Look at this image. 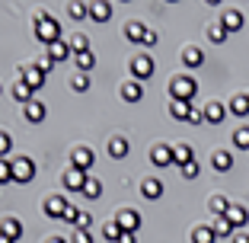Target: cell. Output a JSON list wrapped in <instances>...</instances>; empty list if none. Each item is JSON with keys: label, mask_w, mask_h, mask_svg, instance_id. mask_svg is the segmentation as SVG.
Wrapping results in <instances>:
<instances>
[{"label": "cell", "mask_w": 249, "mask_h": 243, "mask_svg": "<svg viewBox=\"0 0 249 243\" xmlns=\"http://www.w3.org/2000/svg\"><path fill=\"white\" fill-rule=\"evenodd\" d=\"M230 240H233V243H249V234H243V230H236V234L230 237Z\"/></svg>", "instance_id": "48"}, {"label": "cell", "mask_w": 249, "mask_h": 243, "mask_svg": "<svg viewBox=\"0 0 249 243\" xmlns=\"http://www.w3.org/2000/svg\"><path fill=\"white\" fill-rule=\"evenodd\" d=\"M71 48H73V55H80V52H89V38L83 36V32H77V36L71 38Z\"/></svg>", "instance_id": "37"}, {"label": "cell", "mask_w": 249, "mask_h": 243, "mask_svg": "<svg viewBox=\"0 0 249 243\" xmlns=\"http://www.w3.org/2000/svg\"><path fill=\"white\" fill-rule=\"evenodd\" d=\"M48 58L54 61V64H61V61H67V58H73V48H71V42H64V38H61V42H54V45H48Z\"/></svg>", "instance_id": "10"}, {"label": "cell", "mask_w": 249, "mask_h": 243, "mask_svg": "<svg viewBox=\"0 0 249 243\" xmlns=\"http://www.w3.org/2000/svg\"><path fill=\"white\" fill-rule=\"evenodd\" d=\"M22 115H26V122H32V125H38V122H45V115H48V109H45V103H38V99H32L29 106H22Z\"/></svg>", "instance_id": "13"}, {"label": "cell", "mask_w": 249, "mask_h": 243, "mask_svg": "<svg viewBox=\"0 0 249 243\" xmlns=\"http://www.w3.org/2000/svg\"><path fill=\"white\" fill-rule=\"evenodd\" d=\"M61 32H64V29H61V22L54 19L52 13H45V10H42V13H36V38H38V42H45V48L54 45V42H61V38H64Z\"/></svg>", "instance_id": "1"}, {"label": "cell", "mask_w": 249, "mask_h": 243, "mask_svg": "<svg viewBox=\"0 0 249 243\" xmlns=\"http://www.w3.org/2000/svg\"><path fill=\"white\" fill-rule=\"evenodd\" d=\"M106 150H109V157H112V160H122V157H128V141H124L122 134H115V138H109Z\"/></svg>", "instance_id": "21"}, {"label": "cell", "mask_w": 249, "mask_h": 243, "mask_svg": "<svg viewBox=\"0 0 249 243\" xmlns=\"http://www.w3.org/2000/svg\"><path fill=\"white\" fill-rule=\"evenodd\" d=\"M118 243H138V234H122V240Z\"/></svg>", "instance_id": "49"}, {"label": "cell", "mask_w": 249, "mask_h": 243, "mask_svg": "<svg viewBox=\"0 0 249 243\" xmlns=\"http://www.w3.org/2000/svg\"><path fill=\"white\" fill-rule=\"evenodd\" d=\"M150 74H154V58H150V55H134L131 58V80L144 83Z\"/></svg>", "instance_id": "4"}, {"label": "cell", "mask_w": 249, "mask_h": 243, "mask_svg": "<svg viewBox=\"0 0 249 243\" xmlns=\"http://www.w3.org/2000/svg\"><path fill=\"white\" fill-rule=\"evenodd\" d=\"M67 205H71V202L64 199V195H48V199H45V218H64V211H67Z\"/></svg>", "instance_id": "8"}, {"label": "cell", "mask_w": 249, "mask_h": 243, "mask_svg": "<svg viewBox=\"0 0 249 243\" xmlns=\"http://www.w3.org/2000/svg\"><path fill=\"white\" fill-rule=\"evenodd\" d=\"M71 90H73V93H87V90H89V74H73Z\"/></svg>", "instance_id": "36"}, {"label": "cell", "mask_w": 249, "mask_h": 243, "mask_svg": "<svg viewBox=\"0 0 249 243\" xmlns=\"http://www.w3.org/2000/svg\"><path fill=\"white\" fill-rule=\"evenodd\" d=\"M208 208H211L217 218H224V214L230 211V202L224 199V195H211V199H208Z\"/></svg>", "instance_id": "32"}, {"label": "cell", "mask_w": 249, "mask_h": 243, "mask_svg": "<svg viewBox=\"0 0 249 243\" xmlns=\"http://www.w3.org/2000/svg\"><path fill=\"white\" fill-rule=\"evenodd\" d=\"M214 234L217 237H233L236 230H233V224H230L227 218H217V221H214Z\"/></svg>", "instance_id": "35"}, {"label": "cell", "mask_w": 249, "mask_h": 243, "mask_svg": "<svg viewBox=\"0 0 249 243\" xmlns=\"http://www.w3.org/2000/svg\"><path fill=\"white\" fill-rule=\"evenodd\" d=\"M198 173H201V167H198V160H192V163H185V167H182V176H185V179H195Z\"/></svg>", "instance_id": "42"}, {"label": "cell", "mask_w": 249, "mask_h": 243, "mask_svg": "<svg viewBox=\"0 0 249 243\" xmlns=\"http://www.w3.org/2000/svg\"><path fill=\"white\" fill-rule=\"evenodd\" d=\"M32 93H36V90H32L26 80H16V83H13V96L19 99L22 106H29V103H32Z\"/></svg>", "instance_id": "27"}, {"label": "cell", "mask_w": 249, "mask_h": 243, "mask_svg": "<svg viewBox=\"0 0 249 243\" xmlns=\"http://www.w3.org/2000/svg\"><path fill=\"white\" fill-rule=\"evenodd\" d=\"M220 22H224V29H227V32H240L243 29V13H240V10H227V13L220 16Z\"/></svg>", "instance_id": "24"}, {"label": "cell", "mask_w": 249, "mask_h": 243, "mask_svg": "<svg viewBox=\"0 0 249 243\" xmlns=\"http://www.w3.org/2000/svg\"><path fill=\"white\" fill-rule=\"evenodd\" d=\"M73 64H77V74H89L96 67V55L93 52H80V55H73Z\"/></svg>", "instance_id": "23"}, {"label": "cell", "mask_w": 249, "mask_h": 243, "mask_svg": "<svg viewBox=\"0 0 249 243\" xmlns=\"http://www.w3.org/2000/svg\"><path fill=\"white\" fill-rule=\"evenodd\" d=\"M93 163H96V154L89 148H73V154H71V167L73 169L89 173V169H93Z\"/></svg>", "instance_id": "5"}, {"label": "cell", "mask_w": 249, "mask_h": 243, "mask_svg": "<svg viewBox=\"0 0 249 243\" xmlns=\"http://www.w3.org/2000/svg\"><path fill=\"white\" fill-rule=\"evenodd\" d=\"M150 163H154V167H169V163H176L173 148H169V144H157V148L150 150Z\"/></svg>", "instance_id": "12"}, {"label": "cell", "mask_w": 249, "mask_h": 243, "mask_svg": "<svg viewBox=\"0 0 249 243\" xmlns=\"http://www.w3.org/2000/svg\"><path fill=\"white\" fill-rule=\"evenodd\" d=\"M224 218H227V221L233 224V230H243V227L249 224V211H246L243 205H230V211L224 214Z\"/></svg>", "instance_id": "15"}, {"label": "cell", "mask_w": 249, "mask_h": 243, "mask_svg": "<svg viewBox=\"0 0 249 243\" xmlns=\"http://www.w3.org/2000/svg\"><path fill=\"white\" fill-rule=\"evenodd\" d=\"M192 243H217V234H214V227H208V224H198V227L192 230Z\"/></svg>", "instance_id": "25"}, {"label": "cell", "mask_w": 249, "mask_h": 243, "mask_svg": "<svg viewBox=\"0 0 249 243\" xmlns=\"http://www.w3.org/2000/svg\"><path fill=\"white\" fill-rule=\"evenodd\" d=\"M67 13H71V19H83V16H89V3H71Z\"/></svg>", "instance_id": "39"}, {"label": "cell", "mask_w": 249, "mask_h": 243, "mask_svg": "<svg viewBox=\"0 0 249 243\" xmlns=\"http://www.w3.org/2000/svg\"><path fill=\"white\" fill-rule=\"evenodd\" d=\"M0 243H16V240H10V237H3V234H0Z\"/></svg>", "instance_id": "51"}, {"label": "cell", "mask_w": 249, "mask_h": 243, "mask_svg": "<svg viewBox=\"0 0 249 243\" xmlns=\"http://www.w3.org/2000/svg\"><path fill=\"white\" fill-rule=\"evenodd\" d=\"M211 167L217 169V173H230V169H233V154H230V150H214Z\"/></svg>", "instance_id": "19"}, {"label": "cell", "mask_w": 249, "mask_h": 243, "mask_svg": "<svg viewBox=\"0 0 249 243\" xmlns=\"http://www.w3.org/2000/svg\"><path fill=\"white\" fill-rule=\"evenodd\" d=\"M173 157H176V167L182 169L185 163H192V160H195V150H192L189 144H179V148H173Z\"/></svg>", "instance_id": "29"}, {"label": "cell", "mask_w": 249, "mask_h": 243, "mask_svg": "<svg viewBox=\"0 0 249 243\" xmlns=\"http://www.w3.org/2000/svg\"><path fill=\"white\" fill-rule=\"evenodd\" d=\"M192 109H195L192 103H169V115L176 118V122H189Z\"/></svg>", "instance_id": "28"}, {"label": "cell", "mask_w": 249, "mask_h": 243, "mask_svg": "<svg viewBox=\"0 0 249 243\" xmlns=\"http://www.w3.org/2000/svg\"><path fill=\"white\" fill-rule=\"evenodd\" d=\"M0 234L10 237V240H19V237H22V221L13 218V214H7V218L0 221Z\"/></svg>", "instance_id": "14"}, {"label": "cell", "mask_w": 249, "mask_h": 243, "mask_svg": "<svg viewBox=\"0 0 249 243\" xmlns=\"http://www.w3.org/2000/svg\"><path fill=\"white\" fill-rule=\"evenodd\" d=\"M77 218H80V208H77V205H67V211H64V218H61V221L77 224Z\"/></svg>", "instance_id": "44"}, {"label": "cell", "mask_w": 249, "mask_h": 243, "mask_svg": "<svg viewBox=\"0 0 249 243\" xmlns=\"http://www.w3.org/2000/svg\"><path fill=\"white\" fill-rule=\"evenodd\" d=\"M189 122H192V125H201V122H205V109H198V106H195L192 115H189Z\"/></svg>", "instance_id": "45"}, {"label": "cell", "mask_w": 249, "mask_h": 243, "mask_svg": "<svg viewBox=\"0 0 249 243\" xmlns=\"http://www.w3.org/2000/svg\"><path fill=\"white\" fill-rule=\"evenodd\" d=\"M0 93H3V87H0Z\"/></svg>", "instance_id": "52"}, {"label": "cell", "mask_w": 249, "mask_h": 243, "mask_svg": "<svg viewBox=\"0 0 249 243\" xmlns=\"http://www.w3.org/2000/svg\"><path fill=\"white\" fill-rule=\"evenodd\" d=\"M36 64H38V67H42L45 74H48V71H52V67H54V61H52V58H48V55H45V58H38V61H36Z\"/></svg>", "instance_id": "46"}, {"label": "cell", "mask_w": 249, "mask_h": 243, "mask_svg": "<svg viewBox=\"0 0 249 243\" xmlns=\"http://www.w3.org/2000/svg\"><path fill=\"white\" fill-rule=\"evenodd\" d=\"M122 234H124V230H122V224H118V221H106L103 224V237H106V240L118 243V240H122Z\"/></svg>", "instance_id": "33"}, {"label": "cell", "mask_w": 249, "mask_h": 243, "mask_svg": "<svg viewBox=\"0 0 249 243\" xmlns=\"http://www.w3.org/2000/svg\"><path fill=\"white\" fill-rule=\"evenodd\" d=\"M71 243H96V240H93V234H89V230H73Z\"/></svg>", "instance_id": "43"}, {"label": "cell", "mask_w": 249, "mask_h": 243, "mask_svg": "<svg viewBox=\"0 0 249 243\" xmlns=\"http://www.w3.org/2000/svg\"><path fill=\"white\" fill-rule=\"evenodd\" d=\"M87 173H80V169H67V173H64V189L67 192H83V186H87Z\"/></svg>", "instance_id": "11"}, {"label": "cell", "mask_w": 249, "mask_h": 243, "mask_svg": "<svg viewBox=\"0 0 249 243\" xmlns=\"http://www.w3.org/2000/svg\"><path fill=\"white\" fill-rule=\"evenodd\" d=\"M89 224H93V214H89V211H80V218H77V224H73V227H77V230H89Z\"/></svg>", "instance_id": "41"}, {"label": "cell", "mask_w": 249, "mask_h": 243, "mask_svg": "<svg viewBox=\"0 0 249 243\" xmlns=\"http://www.w3.org/2000/svg\"><path fill=\"white\" fill-rule=\"evenodd\" d=\"M36 160L32 157H16L13 160V183H19V186H26V183H32L36 179Z\"/></svg>", "instance_id": "3"}, {"label": "cell", "mask_w": 249, "mask_h": 243, "mask_svg": "<svg viewBox=\"0 0 249 243\" xmlns=\"http://www.w3.org/2000/svg\"><path fill=\"white\" fill-rule=\"evenodd\" d=\"M141 195H144L147 202H157L163 195V183H160V179H154V176L144 179V183H141Z\"/></svg>", "instance_id": "17"}, {"label": "cell", "mask_w": 249, "mask_h": 243, "mask_svg": "<svg viewBox=\"0 0 249 243\" xmlns=\"http://www.w3.org/2000/svg\"><path fill=\"white\" fill-rule=\"evenodd\" d=\"M157 38H160V36H157L154 29H147V38H144V45H147V48H150V45H157Z\"/></svg>", "instance_id": "47"}, {"label": "cell", "mask_w": 249, "mask_h": 243, "mask_svg": "<svg viewBox=\"0 0 249 243\" xmlns=\"http://www.w3.org/2000/svg\"><path fill=\"white\" fill-rule=\"evenodd\" d=\"M45 243H67V240H64V237H48Z\"/></svg>", "instance_id": "50"}, {"label": "cell", "mask_w": 249, "mask_h": 243, "mask_svg": "<svg viewBox=\"0 0 249 243\" xmlns=\"http://www.w3.org/2000/svg\"><path fill=\"white\" fill-rule=\"evenodd\" d=\"M115 221L122 224L124 234H138V227H141V211H138V208H122Z\"/></svg>", "instance_id": "6"}, {"label": "cell", "mask_w": 249, "mask_h": 243, "mask_svg": "<svg viewBox=\"0 0 249 243\" xmlns=\"http://www.w3.org/2000/svg\"><path fill=\"white\" fill-rule=\"evenodd\" d=\"M10 150H13V134H10V131H0V160H7Z\"/></svg>", "instance_id": "38"}, {"label": "cell", "mask_w": 249, "mask_h": 243, "mask_svg": "<svg viewBox=\"0 0 249 243\" xmlns=\"http://www.w3.org/2000/svg\"><path fill=\"white\" fill-rule=\"evenodd\" d=\"M182 64L185 67H201V64H205V55H201L198 45H185V48H182Z\"/></svg>", "instance_id": "20"}, {"label": "cell", "mask_w": 249, "mask_h": 243, "mask_svg": "<svg viewBox=\"0 0 249 243\" xmlns=\"http://www.w3.org/2000/svg\"><path fill=\"white\" fill-rule=\"evenodd\" d=\"M13 183V160H0V186Z\"/></svg>", "instance_id": "40"}, {"label": "cell", "mask_w": 249, "mask_h": 243, "mask_svg": "<svg viewBox=\"0 0 249 243\" xmlns=\"http://www.w3.org/2000/svg\"><path fill=\"white\" fill-rule=\"evenodd\" d=\"M19 80H26L32 90H42L45 87V71L38 64H26V67H19Z\"/></svg>", "instance_id": "7"}, {"label": "cell", "mask_w": 249, "mask_h": 243, "mask_svg": "<svg viewBox=\"0 0 249 243\" xmlns=\"http://www.w3.org/2000/svg\"><path fill=\"white\" fill-rule=\"evenodd\" d=\"M124 38H128V42H134V45H144L147 26H144V22H128V26H124Z\"/></svg>", "instance_id": "22"}, {"label": "cell", "mask_w": 249, "mask_h": 243, "mask_svg": "<svg viewBox=\"0 0 249 243\" xmlns=\"http://www.w3.org/2000/svg\"><path fill=\"white\" fill-rule=\"evenodd\" d=\"M99 195H103V183H99V179H96V176H89V179H87V186H83V199L96 202V199H99Z\"/></svg>", "instance_id": "30"}, {"label": "cell", "mask_w": 249, "mask_h": 243, "mask_svg": "<svg viewBox=\"0 0 249 243\" xmlns=\"http://www.w3.org/2000/svg\"><path fill=\"white\" fill-rule=\"evenodd\" d=\"M230 32L224 29V22H214V26H208V38H211V45H224L227 42Z\"/></svg>", "instance_id": "31"}, {"label": "cell", "mask_w": 249, "mask_h": 243, "mask_svg": "<svg viewBox=\"0 0 249 243\" xmlns=\"http://www.w3.org/2000/svg\"><path fill=\"white\" fill-rule=\"evenodd\" d=\"M224 118H227V106L224 103H208L205 106V122H211V125H220V122H224Z\"/></svg>", "instance_id": "16"}, {"label": "cell", "mask_w": 249, "mask_h": 243, "mask_svg": "<svg viewBox=\"0 0 249 243\" xmlns=\"http://www.w3.org/2000/svg\"><path fill=\"white\" fill-rule=\"evenodd\" d=\"M233 148L236 150H249V125H240L233 131Z\"/></svg>", "instance_id": "34"}, {"label": "cell", "mask_w": 249, "mask_h": 243, "mask_svg": "<svg viewBox=\"0 0 249 243\" xmlns=\"http://www.w3.org/2000/svg\"><path fill=\"white\" fill-rule=\"evenodd\" d=\"M227 112H233L236 118L249 115V96H233V99L227 103Z\"/></svg>", "instance_id": "26"}, {"label": "cell", "mask_w": 249, "mask_h": 243, "mask_svg": "<svg viewBox=\"0 0 249 243\" xmlns=\"http://www.w3.org/2000/svg\"><path fill=\"white\" fill-rule=\"evenodd\" d=\"M122 99L124 103H141V99H144V83L141 80H124L122 83Z\"/></svg>", "instance_id": "9"}, {"label": "cell", "mask_w": 249, "mask_h": 243, "mask_svg": "<svg viewBox=\"0 0 249 243\" xmlns=\"http://www.w3.org/2000/svg\"><path fill=\"white\" fill-rule=\"evenodd\" d=\"M89 19L93 22H109L112 19V3H103V0L89 3Z\"/></svg>", "instance_id": "18"}, {"label": "cell", "mask_w": 249, "mask_h": 243, "mask_svg": "<svg viewBox=\"0 0 249 243\" xmlns=\"http://www.w3.org/2000/svg\"><path fill=\"white\" fill-rule=\"evenodd\" d=\"M198 93V80L189 74H179L169 80V96H173V103H192Z\"/></svg>", "instance_id": "2"}]
</instances>
